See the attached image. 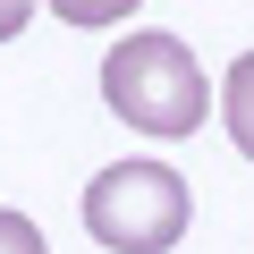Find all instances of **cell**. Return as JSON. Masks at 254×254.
<instances>
[{
    "instance_id": "5",
    "label": "cell",
    "mask_w": 254,
    "mask_h": 254,
    "mask_svg": "<svg viewBox=\"0 0 254 254\" xmlns=\"http://www.w3.org/2000/svg\"><path fill=\"white\" fill-rule=\"evenodd\" d=\"M0 254H43V229L26 212H9V203H0Z\"/></svg>"
},
{
    "instance_id": "2",
    "label": "cell",
    "mask_w": 254,
    "mask_h": 254,
    "mask_svg": "<svg viewBox=\"0 0 254 254\" xmlns=\"http://www.w3.org/2000/svg\"><path fill=\"white\" fill-rule=\"evenodd\" d=\"M85 229L110 254H170L187 237V178L161 161H110L85 187Z\"/></svg>"
},
{
    "instance_id": "1",
    "label": "cell",
    "mask_w": 254,
    "mask_h": 254,
    "mask_svg": "<svg viewBox=\"0 0 254 254\" xmlns=\"http://www.w3.org/2000/svg\"><path fill=\"white\" fill-rule=\"evenodd\" d=\"M102 102L127 119V127H144V136H195L203 110H212V85L195 68V51L161 26H136V34H119L110 60H102Z\"/></svg>"
},
{
    "instance_id": "3",
    "label": "cell",
    "mask_w": 254,
    "mask_h": 254,
    "mask_svg": "<svg viewBox=\"0 0 254 254\" xmlns=\"http://www.w3.org/2000/svg\"><path fill=\"white\" fill-rule=\"evenodd\" d=\"M220 119H229V136H237V153L254 161V51L229 68V85H220Z\"/></svg>"
},
{
    "instance_id": "4",
    "label": "cell",
    "mask_w": 254,
    "mask_h": 254,
    "mask_svg": "<svg viewBox=\"0 0 254 254\" xmlns=\"http://www.w3.org/2000/svg\"><path fill=\"white\" fill-rule=\"evenodd\" d=\"M43 9L68 26H119V17H136V0H43Z\"/></svg>"
},
{
    "instance_id": "6",
    "label": "cell",
    "mask_w": 254,
    "mask_h": 254,
    "mask_svg": "<svg viewBox=\"0 0 254 254\" xmlns=\"http://www.w3.org/2000/svg\"><path fill=\"white\" fill-rule=\"evenodd\" d=\"M34 9H43V0H0V43H9V34H17V26H26Z\"/></svg>"
}]
</instances>
